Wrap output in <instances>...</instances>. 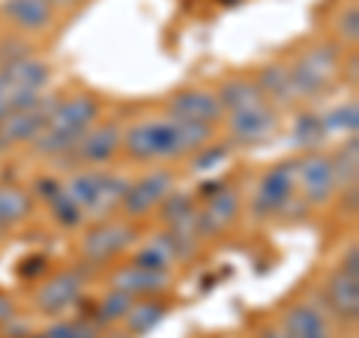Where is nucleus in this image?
Listing matches in <instances>:
<instances>
[{"label": "nucleus", "instance_id": "f257e3e1", "mask_svg": "<svg viewBox=\"0 0 359 338\" xmlns=\"http://www.w3.org/2000/svg\"><path fill=\"white\" fill-rule=\"evenodd\" d=\"M210 141H216V126L159 114L123 126L120 153L138 165H171L195 156Z\"/></svg>", "mask_w": 359, "mask_h": 338}, {"label": "nucleus", "instance_id": "f03ea898", "mask_svg": "<svg viewBox=\"0 0 359 338\" xmlns=\"http://www.w3.org/2000/svg\"><path fill=\"white\" fill-rule=\"evenodd\" d=\"M99 120H102V102L96 96L75 93V96L57 99L48 114V126L39 132V138L30 144V150L42 156V159L57 162L75 150L81 135L90 126H96Z\"/></svg>", "mask_w": 359, "mask_h": 338}, {"label": "nucleus", "instance_id": "7ed1b4c3", "mask_svg": "<svg viewBox=\"0 0 359 338\" xmlns=\"http://www.w3.org/2000/svg\"><path fill=\"white\" fill-rule=\"evenodd\" d=\"M66 195L84 210L87 222L111 219L120 212V201L129 189V180L114 171H99V168H81L66 177Z\"/></svg>", "mask_w": 359, "mask_h": 338}, {"label": "nucleus", "instance_id": "20e7f679", "mask_svg": "<svg viewBox=\"0 0 359 338\" xmlns=\"http://www.w3.org/2000/svg\"><path fill=\"white\" fill-rule=\"evenodd\" d=\"M138 228L132 222L120 219V216H111V219H99V222H90L81 240H78V255L81 261L93 269V266H108L114 264L117 257H123L126 252L135 249L138 243Z\"/></svg>", "mask_w": 359, "mask_h": 338}, {"label": "nucleus", "instance_id": "39448f33", "mask_svg": "<svg viewBox=\"0 0 359 338\" xmlns=\"http://www.w3.org/2000/svg\"><path fill=\"white\" fill-rule=\"evenodd\" d=\"M87 285H90V266L87 264L54 269V273L45 276L36 285V290H33V309H36L42 318L57 320L84 299Z\"/></svg>", "mask_w": 359, "mask_h": 338}, {"label": "nucleus", "instance_id": "423d86ee", "mask_svg": "<svg viewBox=\"0 0 359 338\" xmlns=\"http://www.w3.org/2000/svg\"><path fill=\"white\" fill-rule=\"evenodd\" d=\"M294 195H297V156H287V159H278L261 174L249 212L257 222L278 219V212L285 210V204Z\"/></svg>", "mask_w": 359, "mask_h": 338}, {"label": "nucleus", "instance_id": "0eeeda50", "mask_svg": "<svg viewBox=\"0 0 359 338\" xmlns=\"http://www.w3.org/2000/svg\"><path fill=\"white\" fill-rule=\"evenodd\" d=\"M177 189V174L168 165H156L147 174H141L138 180H129V189L120 201V219L135 222V219H147L159 210L162 201Z\"/></svg>", "mask_w": 359, "mask_h": 338}, {"label": "nucleus", "instance_id": "6e6552de", "mask_svg": "<svg viewBox=\"0 0 359 338\" xmlns=\"http://www.w3.org/2000/svg\"><path fill=\"white\" fill-rule=\"evenodd\" d=\"M123 147V126L117 120H99L96 126H90L81 141L75 144V150L69 156L57 159V165H69L72 171L81 168H105L120 156Z\"/></svg>", "mask_w": 359, "mask_h": 338}, {"label": "nucleus", "instance_id": "1a4fd4ad", "mask_svg": "<svg viewBox=\"0 0 359 338\" xmlns=\"http://www.w3.org/2000/svg\"><path fill=\"white\" fill-rule=\"evenodd\" d=\"M339 180H335L332 162L327 150H306L297 156V195L314 207H327L339 195Z\"/></svg>", "mask_w": 359, "mask_h": 338}, {"label": "nucleus", "instance_id": "9d476101", "mask_svg": "<svg viewBox=\"0 0 359 338\" xmlns=\"http://www.w3.org/2000/svg\"><path fill=\"white\" fill-rule=\"evenodd\" d=\"M228 120V141L231 144H243V147H257V144H266L273 135L278 132V111L273 105H255L237 111V114H224Z\"/></svg>", "mask_w": 359, "mask_h": 338}, {"label": "nucleus", "instance_id": "9b49d317", "mask_svg": "<svg viewBox=\"0 0 359 338\" xmlns=\"http://www.w3.org/2000/svg\"><path fill=\"white\" fill-rule=\"evenodd\" d=\"M165 114H171L177 120H189V123H204V126H216V123L224 120L216 90H207V87H183L171 93L165 99Z\"/></svg>", "mask_w": 359, "mask_h": 338}, {"label": "nucleus", "instance_id": "f8f14e48", "mask_svg": "<svg viewBox=\"0 0 359 338\" xmlns=\"http://www.w3.org/2000/svg\"><path fill=\"white\" fill-rule=\"evenodd\" d=\"M320 299H323V311H327L330 320H339L344 326H353L359 320V278L356 276H347L344 269L335 266L323 278Z\"/></svg>", "mask_w": 359, "mask_h": 338}, {"label": "nucleus", "instance_id": "ddd939ff", "mask_svg": "<svg viewBox=\"0 0 359 338\" xmlns=\"http://www.w3.org/2000/svg\"><path fill=\"white\" fill-rule=\"evenodd\" d=\"M174 285V273L150 269L141 264H123L108 273V288H117L132 299H147V297H165Z\"/></svg>", "mask_w": 359, "mask_h": 338}, {"label": "nucleus", "instance_id": "4468645a", "mask_svg": "<svg viewBox=\"0 0 359 338\" xmlns=\"http://www.w3.org/2000/svg\"><path fill=\"white\" fill-rule=\"evenodd\" d=\"M57 99H48L45 96L36 108H27V111H13L4 123H0V153L4 150H13L21 147V144H33L39 138V132L48 126V114Z\"/></svg>", "mask_w": 359, "mask_h": 338}, {"label": "nucleus", "instance_id": "2eb2a0df", "mask_svg": "<svg viewBox=\"0 0 359 338\" xmlns=\"http://www.w3.org/2000/svg\"><path fill=\"white\" fill-rule=\"evenodd\" d=\"M278 326L287 332V338H332V323L327 311L314 302H290L285 306Z\"/></svg>", "mask_w": 359, "mask_h": 338}, {"label": "nucleus", "instance_id": "dca6fc26", "mask_svg": "<svg viewBox=\"0 0 359 338\" xmlns=\"http://www.w3.org/2000/svg\"><path fill=\"white\" fill-rule=\"evenodd\" d=\"M54 9L48 0H4L0 4V15L15 27L21 36H33L54 25Z\"/></svg>", "mask_w": 359, "mask_h": 338}, {"label": "nucleus", "instance_id": "f3484780", "mask_svg": "<svg viewBox=\"0 0 359 338\" xmlns=\"http://www.w3.org/2000/svg\"><path fill=\"white\" fill-rule=\"evenodd\" d=\"M0 78L9 93H42L51 81V66L33 54V58L0 66Z\"/></svg>", "mask_w": 359, "mask_h": 338}, {"label": "nucleus", "instance_id": "a211bd4d", "mask_svg": "<svg viewBox=\"0 0 359 338\" xmlns=\"http://www.w3.org/2000/svg\"><path fill=\"white\" fill-rule=\"evenodd\" d=\"M252 78H255L257 90H261L264 102H266V105H273L276 111H278V108L297 105L294 87H290V75H287V63H278V60L264 63Z\"/></svg>", "mask_w": 359, "mask_h": 338}, {"label": "nucleus", "instance_id": "6ab92c4d", "mask_svg": "<svg viewBox=\"0 0 359 338\" xmlns=\"http://www.w3.org/2000/svg\"><path fill=\"white\" fill-rule=\"evenodd\" d=\"M36 201L27 189H21L15 183H0V234L18 228L33 216Z\"/></svg>", "mask_w": 359, "mask_h": 338}, {"label": "nucleus", "instance_id": "aec40b11", "mask_svg": "<svg viewBox=\"0 0 359 338\" xmlns=\"http://www.w3.org/2000/svg\"><path fill=\"white\" fill-rule=\"evenodd\" d=\"M216 96H219L224 114H237V111L255 108V105L264 102V96H261V90H257L252 75H231L228 81L219 84Z\"/></svg>", "mask_w": 359, "mask_h": 338}, {"label": "nucleus", "instance_id": "412c9836", "mask_svg": "<svg viewBox=\"0 0 359 338\" xmlns=\"http://www.w3.org/2000/svg\"><path fill=\"white\" fill-rule=\"evenodd\" d=\"M165 314H168V302H165V297L135 299V302H132V309H129V314H126V320H123L120 326L129 332V338H141V335L153 332L156 326L165 320Z\"/></svg>", "mask_w": 359, "mask_h": 338}, {"label": "nucleus", "instance_id": "4be33fe9", "mask_svg": "<svg viewBox=\"0 0 359 338\" xmlns=\"http://www.w3.org/2000/svg\"><path fill=\"white\" fill-rule=\"evenodd\" d=\"M341 45H332V42H311V45H306V48L299 51V63L302 66H309V69L314 72V75H320L323 81H330L332 84V78L339 75V69H341Z\"/></svg>", "mask_w": 359, "mask_h": 338}, {"label": "nucleus", "instance_id": "5701e85b", "mask_svg": "<svg viewBox=\"0 0 359 338\" xmlns=\"http://www.w3.org/2000/svg\"><path fill=\"white\" fill-rule=\"evenodd\" d=\"M132 302L135 299L129 294H123L117 288H108V290H102V297L93 302V314H87V318L93 320L99 330H111V326H120L126 320Z\"/></svg>", "mask_w": 359, "mask_h": 338}, {"label": "nucleus", "instance_id": "b1692460", "mask_svg": "<svg viewBox=\"0 0 359 338\" xmlns=\"http://www.w3.org/2000/svg\"><path fill=\"white\" fill-rule=\"evenodd\" d=\"M159 222L162 228H180V224H189L198 212V198L195 191H186V189H174L162 204H159Z\"/></svg>", "mask_w": 359, "mask_h": 338}, {"label": "nucleus", "instance_id": "393cba45", "mask_svg": "<svg viewBox=\"0 0 359 338\" xmlns=\"http://www.w3.org/2000/svg\"><path fill=\"white\" fill-rule=\"evenodd\" d=\"M132 264H141V266H150V269H162V273H174L177 264V255L171 249V240L168 234H156L153 240H147L144 245H138L132 255Z\"/></svg>", "mask_w": 359, "mask_h": 338}, {"label": "nucleus", "instance_id": "a878e982", "mask_svg": "<svg viewBox=\"0 0 359 338\" xmlns=\"http://www.w3.org/2000/svg\"><path fill=\"white\" fill-rule=\"evenodd\" d=\"M335 180H339V189H351L359 180V138L356 135H347V138L330 153Z\"/></svg>", "mask_w": 359, "mask_h": 338}, {"label": "nucleus", "instance_id": "bb28decb", "mask_svg": "<svg viewBox=\"0 0 359 338\" xmlns=\"http://www.w3.org/2000/svg\"><path fill=\"white\" fill-rule=\"evenodd\" d=\"M48 212H51V222L57 224L60 231H81L87 224L84 210L78 207L69 195H66V189H60L57 195L48 201Z\"/></svg>", "mask_w": 359, "mask_h": 338}, {"label": "nucleus", "instance_id": "cd10ccee", "mask_svg": "<svg viewBox=\"0 0 359 338\" xmlns=\"http://www.w3.org/2000/svg\"><path fill=\"white\" fill-rule=\"evenodd\" d=\"M320 120H323V129H327V135H332V132L356 135V126H359V105H356V99H347V102L330 108L327 114H320Z\"/></svg>", "mask_w": 359, "mask_h": 338}, {"label": "nucleus", "instance_id": "c85d7f7f", "mask_svg": "<svg viewBox=\"0 0 359 338\" xmlns=\"http://www.w3.org/2000/svg\"><path fill=\"white\" fill-rule=\"evenodd\" d=\"M42 338H102V330L90 318H72V320L57 318L42 332Z\"/></svg>", "mask_w": 359, "mask_h": 338}, {"label": "nucleus", "instance_id": "c756f323", "mask_svg": "<svg viewBox=\"0 0 359 338\" xmlns=\"http://www.w3.org/2000/svg\"><path fill=\"white\" fill-rule=\"evenodd\" d=\"M294 135H297L302 153H306V150H320V144L330 138L327 129H323L320 114H299L297 126H294Z\"/></svg>", "mask_w": 359, "mask_h": 338}, {"label": "nucleus", "instance_id": "7c9ffc66", "mask_svg": "<svg viewBox=\"0 0 359 338\" xmlns=\"http://www.w3.org/2000/svg\"><path fill=\"white\" fill-rule=\"evenodd\" d=\"M231 147H233L231 141L228 144L210 141L207 147H201L195 156H189V168H192V171H212V168H219L231 156Z\"/></svg>", "mask_w": 359, "mask_h": 338}, {"label": "nucleus", "instance_id": "2f4dec72", "mask_svg": "<svg viewBox=\"0 0 359 338\" xmlns=\"http://www.w3.org/2000/svg\"><path fill=\"white\" fill-rule=\"evenodd\" d=\"M335 36H339L341 48H356V39H359V6L356 4H347L339 18H335Z\"/></svg>", "mask_w": 359, "mask_h": 338}, {"label": "nucleus", "instance_id": "473e14b6", "mask_svg": "<svg viewBox=\"0 0 359 338\" xmlns=\"http://www.w3.org/2000/svg\"><path fill=\"white\" fill-rule=\"evenodd\" d=\"M25 58H33V45L21 36V33H15V36H6L4 42H0V66L25 60Z\"/></svg>", "mask_w": 359, "mask_h": 338}, {"label": "nucleus", "instance_id": "72a5a7b5", "mask_svg": "<svg viewBox=\"0 0 359 338\" xmlns=\"http://www.w3.org/2000/svg\"><path fill=\"white\" fill-rule=\"evenodd\" d=\"M63 189V180H57V177H42V180H36V186H33V201H45V204H48V201L57 195V191Z\"/></svg>", "mask_w": 359, "mask_h": 338}, {"label": "nucleus", "instance_id": "f704fd0d", "mask_svg": "<svg viewBox=\"0 0 359 338\" xmlns=\"http://www.w3.org/2000/svg\"><path fill=\"white\" fill-rule=\"evenodd\" d=\"M339 269H344L347 276H356V278H359V245H356V243H351V245L344 249Z\"/></svg>", "mask_w": 359, "mask_h": 338}, {"label": "nucleus", "instance_id": "c9c22d12", "mask_svg": "<svg viewBox=\"0 0 359 338\" xmlns=\"http://www.w3.org/2000/svg\"><path fill=\"white\" fill-rule=\"evenodd\" d=\"M15 314H18V309H15L13 297H9V294H4V290H0V326H4L6 320H13Z\"/></svg>", "mask_w": 359, "mask_h": 338}, {"label": "nucleus", "instance_id": "e433bc0d", "mask_svg": "<svg viewBox=\"0 0 359 338\" xmlns=\"http://www.w3.org/2000/svg\"><path fill=\"white\" fill-rule=\"evenodd\" d=\"M255 338H287V332H285L278 323H264L261 330H257V335H255Z\"/></svg>", "mask_w": 359, "mask_h": 338}, {"label": "nucleus", "instance_id": "4c0bfd02", "mask_svg": "<svg viewBox=\"0 0 359 338\" xmlns=\"http://www.w3.org/2000/svg\"><path fill=\"white\" fill-rule=\"evenodd\" d=\"M48 4H51L54 9H60V6H78L81 0H48Z\"/></svg>", "mask_w": 359, "mask_h": 338}]
</instances>
